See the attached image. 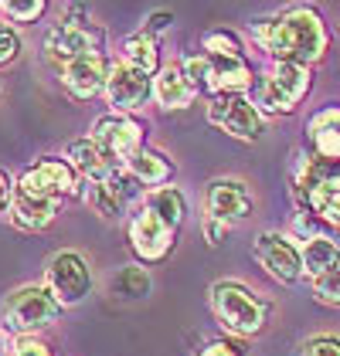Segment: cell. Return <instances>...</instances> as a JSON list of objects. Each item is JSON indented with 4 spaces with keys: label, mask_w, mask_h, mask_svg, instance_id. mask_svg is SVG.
<instances>
[{
    "label": "cell",
    "mask_w": 340,
    "mask_h": 356,
    "mask_svg": "<svg viewBox=\"0 0 340 356\" xmlns=\"http://www.w3.org/2000/svg\"><path fill=\"white\" fill-rule=\"evenodd\" d=\"M327 234H330V238H334V241L340 245V227H337V231H327Z\"/></svg>",
    "instance_id": "cell-36"
},
{
    "label": "cell",
    "mask_w": 340,
    "mask_h": 356,
    "mask_svg": "<svg viewBox=\"0 0 340 356\" xmlns=\"http://www.w3.org/2000/svg\"><path fill=\"white\" fill-rule=\"evenodd\" d=\"M99 51H102V31L92 28L88 17H82L79 7L61 24H55L45 34V58L55 65L58 72L88 55H99Z\"/></svg>",
    "instance_id": "cell-5"
},
{
    "label": "cell",
    "mask_w": 340,
    "mask_h": 356,
    "mask_svg": "<svg viewBox=\"0 0 340 356\" xmlns=\"http://www.w3.org/2000/svg\"><path fill=\"white\" fill-rule=\"evenodd\" d=\"M153 278L146 272V265H123L119 272L109 278V296L123 302H140L150 296Z\"/></svg>",
    "instance_id": "cell-25"
},
{
    "label": "cell",
    "mask_w": 340,
    "mask_h": 356,
    "mask_svg": "<svg viewBox=\"0 0 340 356\" xmlns=\"http://www.w3.org/2000/svg\"><path fill=\"white\" fill-rule=\"evenodd\" d=\"M119 61L140 68L146 75H157V72L164 68V65H160V41L150 38L143 28L133 31V34H126L123 44H119Z\"/></svg>",
    "instance_id": "cell-22"
},
{
    "label": "cell",
    "mask_w": 340,
    "mask_h": 356,
    "mask_svg": "<svg viewBox=\"0 0 340 356\" xmlns=\"http://www.w3.org/2000/svg\"><path fill=\"white\" fill-rule=\"evenodd\" d=\"M150 99H153V75H146L126 61H113V72H109V82H106L109 112L137 115Z\"/></svg>",
    "instance_id": "cell-14"
},
{
    "label": "cell",
    "mask_w": 340,
    "mask_h": 356,
    "mask_svg": "<svg viewBox=\"0 0 340 356\" xmlns=\"http://www.w3.org/2000/svg\"><path fill=\"white\" fill-rule=\"evenodd\" d=\"M208 122L231 139L255 143L265 133V115L258 112L252 95H215L208 99Z\"/></svg>",
    "instance_id": "cell-10"
},
{
    "label": "cell",
    "mask_w": 340,
    "mask_h": 356,
    "mask_svg": "<svg viewBox=\"0 0 340 356\" xmlns=\"http://www.w3.org/2000/svg\"><path fill=\"white\" fill-rule=\"evenodd\" d=\"M198 356H245V353H242V346L235 339H211V343L201 346Z\"/></svg>",
    "instance_id": "cell-33"
},
{
    "label": "cell",
    "mask_w": 340,
    "mask_h": 356,
    "mask_svg": "<svg viewBox=\"0 0 340 356\" xmlns=\"http://www.w3.org/2000/svg\"><path fill=\"white\" fill-rule=\"evenodd\" d=\"M14 191H17V180L0 166V218H7V211H10V200H14Z\"/></svg>",
    "instance_id": "cell-34"
},
{
    "label": "cell",
    "mask_w": 340,
    "mask_h": 356,
    "mask_svg": "<svg viewBox=\"0 0 340 356\" xmlns=\"http://www.w3.org/2000/svg\"><path fill=\"white\" fill-rule=\"evenodd\" d=\"M65 160L79 170V177H82V184H95V180H106V177H113L119 163H116L113 156L95 143L92 136H82V139H72L68 143V149H65Z\"/></svg>",
    "instance_id": "cell-18"
},
{
    "label": "cell",
    "mask_w": 340,
    "mask_h": 356,
    "mask_svg": "<svg viewBox=\"0 0 340 356\" xmlns=\"http://www.w3.org/2000/svg\"><path fill=\"white\" fill-rule=\"evenodd\" d=\"M252 258L258 268H265L269 278L283 282V285H296L303 275V248L293 234L286 231H262L252 241Z\"/></svg>",
    "instance_id": "cell-9"
},
{
    "label": "cell",
    "mask_w": 340,
    "mask_h": 356,
    "mask_svg": "<svg viewBox=\"0 0 340 356\" xmlns=\"http://www.w3.org/2000/svg\"><path fill=\"white\" fill-rule=\"evenodd\" d=\"M45 289L55 296L61 309H72V305H79L92 296L95 272H92V265L82 251L65 248V251H55L45 265Z\"/></svg>",
    "instance_id": "cell-6"
},
{
    "label": "cell",
    "mask_w": 340,
    "mask_h": 356,
    "mask_svg": "<svg viewBox=\"0 0 340 356\" xmlns=\"http://www.w3.org/2000/svg\"><path fill=\"white\" fill-rule=\"evenodd\" d=\"M303 248V275L307 278H320V275H327L334 265H340V245L327 234V231H320V234H313L307 241H300Z\"/></svg>",
    "instance_id": "cell-23"
},
{
    "label": "cell",
    "mask_w": 340,
    "mask_h": 356,
    "mask_svg": "<svg viewBox=\"0 0 340 356\" xmlns=\"http://www.w3.org/2000/svg\"><path fill=\"white\" fill-rule=\"evenodd\" d=\"M303 207H307L327 231H337L340 227V170L327 173L320 184H313L310 193L303 197Z\"/></svg>",
    "instance_id": "cell-20"
},
{
    "label": "cell",
    "mask_w": 340,
    "mask_h": 356,
    "mask_svg": "<svg viewBox=\"0 0 340 356\" xmlns=\"http://www.w3.org/2000/svg\"><path fill=\"white\" fill-rule=\"evenodd\" d=\"M21 51H24V41H21L17 28L14 24H0V72L10 68V65H17Z\"/></svg>",
    "instance_id": "cell-29"
},
{
    "label": "cell",
    "mask_w": 340,
    "mask_h": 356,
    "mask_svg": "<svg viewBox=\"0 0 340 356\" xmlns=\"http://www.w3.org/2000/svg\"><path fill=\"white\" fill-rule=\"evenodd\" d=\"M0 350H3V346H0Z\"/></svg>",
    "instance_id": "cell-37"
},
{
    "label": "cell",
    "mask_w": 340,
    "mask_h": 356,
    "mask_svg": "<svg viewBox=\"0 0 340 356\" xmlns=\"http://www.w3.org/2000/svg\"><path fill=\"white\" fill-rule=\"evenodd\" d=\"M170 28H173V14H170V10H153V14L143 21V31H146L150 38H157V41H160V34H167Z\"/></svg>",
    "instance_id": "cell-32"
},
{
    "label": "cell",
    "mask_w": 340,
    "mask_h": 356,
    "mask_svg": "<svg viewBox=\"0 0 340 356\" xmlns=\"http://www.w3.org/2000/svg\"><path fill=\"white\" fill-rule=\"evenodd\" d=\"M310 153L323 163H340V106H323L307 119Z\"/></svg>",
    "instance_id": "cell-16"
},
{
    "label": "cell",
    "mask_w": 340,
    "mask_h": 356,
    "mask_svg": "<svg viewBox=\"0 0 340 356\" xmlns=\"http://www.w3.org/2000/svg\"><path fill=\"white\" fill-rule=\"evenodd\" d=\"M7 356H52V346L45 339H38V336H17L10 343Z\"/></svg>",
    "instance_id": "cell-31"
},
{
    "label": "cell",
    "mask_w": 340,
    "mask_h": 356,
    "mask_svg": "<svg viewBox=\"0 0 340 356\" xmlns=\"http://www.w3.org/2000/svg\"><path fill=\"white\" fill-rule=\"evenodd\" d=\"M143 187L130 177V170L126 166H119L113 177H106V180H95V184H82V200L99 214L102 220H123L126 214H133L137 207L143 204Z\"/></svg>",
    "instance_id": "cell-8"
},
{
    "label": "cell",
    "mask_w": 340,
    "mask_h": 356,
    "mask_svg": "<svg viewBox=\"0 0 340 356\" xmlns=\"http://www.w3.org/2000/svg\"><path fill=\"white\" fill-rule=\"evenodd\" d=\"M143 207L153 211V214L164 220V224H170L173 231H180V224H184V218H187V197L180 193V187H173V184L157 187V191H146Z\"/></svg>",
    "instance_id": "cell-24"
},
{
    "label": "cell",
    "mask_w": 340,
    "mask_h": 356,
    "mask_svg": "<svg viewBox=\"0 0 340 356\" xmlns=\"http://www.w3.org/2000/svg\"><path fill=\"white\" fill-rule=\"evenodd\" d=\"M296 356H340V332H316L300 343Z\"/></svg>",
    "instance_id": "cell-28"
},
{
    "label": "cell",
    "mask_w": 340,
    "mask_h": 356,
    "mask_svg": "<svg viewBox=\"0 0 340 356\" xmlns=\"http://www.w3.org/2000/svg\"><path fill=\"white\" fill-rule=\"evenodd\" d=\"M201 51H204V55H218V58H249L245 55L242 38L231 34V31H225V28L208 31V34L201 38Z\"/></svg>",
    "instance_id": "cell-26"
},
{
    "label": "cell",
    "mask_w": 340,
    "mask_h": 356,
    "mask_svg": "<svg viewBox=\"0 0 340 356\" xmlns=\"http://www.w3.org/2000/svg\"><path fill=\"white\" fill-rule=\"evenodd\" d=\"M61 204H52V200H41V197H31L24 191H14V200H10V211H7V220L17 227V231H45L52 220L58 218Z\"/></svg>",
    "instance_id": "cell-19"
},
{
    "label": "cell",
    "mask_w": 340,
    "mask_h": 356,
    "mask_svg": "<svg viewBox=\"0 0 340 356\" xmlns=\"http://www.w3.org/2000/svg\"><path fill=\"white\" fill-rule=\"evenodd\" d=\"M109 72H113V61H109L106 51H99V55H88L82 61H75V65H68V68H61L58 72V82L68 92V99L88 102L95 95H106Z\"/></svg>",
    "instance_id": "cell-15"
},
{
    "label": "cell",
    "mask_w": 340,
    "mask_h": 356,
    "mask_svg": "<svg viewBox=\"0 0 340 356\" xmlns=\"http://www.w3.org/2000/svg\"><path fill=\"white\" fill-rule=\"evenodd\" d=\"M126 238H130L133 254L140 258V265H160V261H167L173 245H177V231L170 224H164L153 211H146L143 204L126 220Z\"/></svg>",
    "instance_id": "cell-12"
},
{
    "label": "cell",
    "mask_w": 340,
    "mask_h": 356,
    "mask_svg": "<svg viewBox=\"0 0 340 356\" xmlns=\"http://www.w3.org/2000/svg\"><path fill=\"white\" fill-rule=\"evenodd\" d=\"M17 191L52 200V204H65L82 193V177L65 156H41L17 177Z\"/></svg>",
    "instance_id": "cell-7"
},
{
    "label": "cell",
    "mask_w": 340,
    "mask_h": 356,
    "mask_svg": "<svg viewBox=\"0 0 340 356\" xmlns=\"http://www.w3.org/2000/svg\"><path fill=\"white\" fill-rule=\"evenodd\" d=\"M208 302H211V312L222 323V329L228 336H238V339L262 336L269 326V316H272V305L255 289H249L245 282H235V278L215 282L211 292H208Z\"/></svg>",
    "instance_id": "cell-2"
},
{
    "label": "cell",
    "mask_w": 340,
    "mask_h": 356,
    "mask_svg": "<svg viewBox=\"0 0 340 356\" xmlns=\"http://www.w3.org/2000/svg\"><path fill=\"white\" fill-rule=\"evenodd\" d=\"M313 88V68L307 65H289V61H272L252 85V102L262 115H289L300 109V102Z\"/></svg>",
    "instance_id": "cell-3"
},
{
    "label": "cell",
    "mask_w": 340,
    "mask_h": 356,
    "mask_svg": "<svg viewBox=\"0 0 340 356\" xmlns=\"http://www.w3.org/2000/svg\"><path fill=\"white\" fill-rule=\"evenodd\" d=\"M249 34H252L255 48L265 51L272 61L307 65V68L320 65L327 58V48H330V31L323 24L320 10L307 7V3L286 7L272 17L255 21Z\"/></svg>",
    "instance_id": "cell-1"
},
{
    "label": "cell",
    "mask_w": 340,
    "mask_h": 356,
    "mask_svg": "<svg viewBox=\"0 0 340 356\" xmlns=\"http://www.w3.org/2000/svg\"><path fill=\"white\" fill-rule=\"evenodd\" d=\"M126 170H130V177H133L140 187H150V191L167 187L170 180H173V173H177L173 160H170L167 153L153 149V146H143L140 153L126 163Z\"/></svg>",
    "instance_id": "cell-21"
},
{
    "label": "cell",
    "mask_w": 340,
    "mask_h": 356,
    "mask_svg": "<svg viewBox=\"0 0 340 356\" xmlns=\"http://www.w3.org/2000/svg\"><path fill=\"white\" fill-rule=\"evenodd\" d=\"M88 136L95 139L119 166H126L143 146H146V122L140 115H119V112H106L92 122Z\"/></svg>",
    "instance_id": "cell-11"
},
{
    "label": "cell",
    "mask_w": 340,
    "mask_h": 356,
    "mask_svg": "<svg viewBox=\"0 0 340 356\" xmlns=\"http://www.w3.org/2000/svg\"><path fill=\"white\" fill-rule=\"evenodd\" d=\"M310 289L323 305H340V265H334L330 272L320 275V278H313Z\"/></svg>",
    "instance_id": "cell-30"
},
{
    "label": "cell",
    "mask_w": 340,
    "mask_h": 356,
    "mask_svg": "<svg viewBox=\"0 0 340 356\" xmlns=\"http://www.w3.org/2000/svg\"><path fill=\"white\" fill-rule=\"evenodd\" d=\"M61 319V305L58 299L45 289V282H31L14 289L3 299V329L17 336H38L45 329H52Z\"/></svg>",
    "instance_id": "cell-4"
},
{
    "label": "cell",
    "mask_w": 340,
    "mask_h": 356,
    "mask_svg": "<svg viewBox=\"0 0 340 356\" xmlns=\"http://www.w3.org/2000/svg\"><path fill=\"white\" fill-rule=\"evenodd\" d=\"M194 99H198V92H194V85L187 82L180 61H170V65H164L153 75V102L160 109L180 112V109H187V106H194Z\"/></svg>",
    "instance_id": "cell-17"
},
{
    "label": "cell",
    "mask_w": 340,
    "mask_h": 356,
    "mask_svg": "<svg viewBox=\"0 0 340 356\" xmlns=\"http://www.w3.org/2000/svg\"><path fill=\"white\" fill-rule=\"evenodd\" d=\"M255 211L252 187L238 177H215L204 187V218L218 220L225 227H235L242 220H249Z\"/></svg>",
    "instance_id": "cell-13"
},
{
    "label": "cell",
    "mask_w": 340,
    "mask_h": 356,
    "mask_svg": "<svg viewBox=\"0 0 340 356\" xmlns=\"http://www.w3.org/2000/svg\"><path fill=\"white\" fill-rule=\"evenodd\" d=\"M201 231H204V238H208V245H222L225 241V234L231 231V227H225V224H218V220H201Z\"/></svg>",
    "instance_id": "cell-35"
},
{
    "label": "cell",
    "mask_w": 340,
    "mask_h": 356,
    "mask_svg": "<svg viewBox=\"0 0 340 356\" xmlns=\"http://www.w3.org/2000/svg\"><path fill=\"white\" fill-rule=\"evenodd\" d=\"M48 10V0H0V17L10 24H34Z\"/></svg>",
    "instance_id": "cell-27"
}]
</instances>
